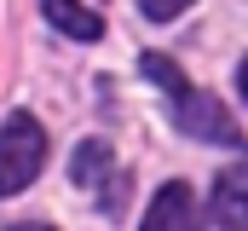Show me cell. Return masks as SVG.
Listing matches in <instances>:
<instances>
[{
	"label": "cell",
	"instance_id": "6da1fadb",
	"mask_svg": "<svg viewBox=\"0 0 248 231\" xmlns=\"http://www.w3.org/2000/svg\"><path fill=\"white\" fill-rule=\"evenodd\" d=\"M139 69L162 87V93H173V121L185 127L190 139H208V145H231V150H248V139H243V127L231 121V110L214 99V93H196L185 81V69L173 64V58H162V52H144L139 58Z\"/></svg>",
	"mask_w": 248,
	"mask_h": 231
},
{
	"label": "cell",
	"instance_id": "7a4b0ae2",
	"mask_svg": "<svg viewBox=\"0 0 248 231\" xmlns=\"http://www.w3.org/2000/svg\"><path fill=\"white\" fill-rule=\"evenodd\" d=\"M46 162V133L35 116H12L0 127V197H17L23 185H35V173Z\"/></svg>",
	"mask_w": 248,
	"mask_h": 231
},
{
	"label": "cell",
	"instance_id": "3957f363",
	"mask_svg": "<svg viewBox=\"0 0 248 231\" xmlns=\"http://www.w3.org/2000/svg\"><path fill=\"white\" fill-rule=\"evenodd\" d=\"M208 226H225V231H248V173L243 168H225L214 179V197H208Z\"/></svg>",
	"mask_w": 248,
	"mask_h": 231
},
{
	"label": "cell",
	"instance_id": "277c9868",
	"mask_svg": "<svg viewBox=\"0 0 248 231\" xmlns=\"http://www.w3.org/2000/svg\"><path fill=\"white\" fill-rule=\"evenodd\" d=\"M196 226H202V214H196L190 185H185V179L162 185L156 202H150V214H144V231H196Z\"/></svg>",
	"mask_w": 248,
	"mask_h": 231
},
{
	"label": "cell",
	"instance_id": "5b68a950",
	"mask_svg": "<svg viewBox=\"0 0 248 231\" xmlns=\"http://www.w3.org/2000/svg\"><path fill=\"white\" fill-rule=\"evenodd\" d=\"M41 12L58 23L69 41H98V35H104V17H98V12H87L81 0H41Z\"/></svg>",
	"mask_w": 248,
	"mask_h": 231
},
{
	"label": "cell",
	"instance_id": "8992f818",
	"mask_svg": "<svg viewBox=\"0 0 248 231\" xmlns=\"http://www.w3.org/2000/svg\"><path fill=\"white\" fill-rule=\"evenodd\" d=\"M69 173H75V185H98V179L110 173V145H104V139L75 145V162H69Z\"/></svg>",
	"mask_w": 248,
	"mask_h": 231
},
{
	"label": "cell",
	"instance_id": "52a82bcc",
	"mask_svg": "<svg viewBox=\"0 0 248 231\" xmlns=\"http://www.w3.org/2000/svg\"><path fill=\"white\" fill-rule=\"evenodd\" d=\"M185 6H190V0H139V12H144V17H156V23H168V17H179Z\"/></svg>",
	"mask_w": 248,
	"mask_h": 231
},
{
	"label": "cell",
	"instance_id": "ba28073f",
	"mask_svg": "<svg viewBox=\"0 0 248 231\" xmlns=\"http://www.w3.org/2000/svg\"><path fill=\"white\" fill-rule=\"evenodd\" d=\"M237 81H243V99H248V58H243V69H237Z\"/></svg>",
	"mask_w": 248,
	"mask_h": 231
}]
</instances>
